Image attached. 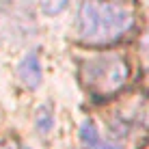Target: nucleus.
Masks as SVG:
<instances>
[{
  "label": "nucleus",
  "instance_id": "7ed1b4c3",
  "mask_svg": "<svg viewBox=\"0 0 149 149\" xmlns=\"http://www.w3.org/2000/svg\"><path fill=\"white\" fill-rule=\"evenodd\" d=\"M37 30V15L30 0H4L0 4V39L24 43Z\"/></svg>",
  "mask_w": 149,
  "mask_h": 149
},
{
  "label": "nucleus",
  "instance_id": "0eeeda50",
  "mask_svg": "<svg viewBox=\"0 0 149 149\" xmlns=\"http://www.w3.org/2000/svg\"><path fill=\"white\" fill-rule=\"evenodd\" d=\"M69 0H39V9L43 15H58L67 9Z\"/></svg>",
  "mask_w": 149,
  "mask_h": 149
},
{
  "label": "nucleus",
  "instance_id": "39448f33",
  "mask_svg": "<svg viewBox=\"0 0 149 149\" xmlns=\"http://www.w3.org/2000/svg\"><path fill=\"white\" fill-rule=\"evenodd\" d=\"M78 138H80V143H82V147H84V149H117L112 143L104 141V138L100 136L95 123L91 121V119H84V121L80 123Z\"/></svg>",
  "mask_w": 149,
  "mask_h": 149
},
{
  "label": "nucleus",
  "instance_id": "f03ea898",
  "mask_svg": "<svg viewBox=\"0 0 149 149\" xmlns=\"http://www.w3.org/2000/svg\"><path fill=\"white\" fill-rule=\"evenodd\" d=\"M130 80V65L121 52H97L80 61V82L97 100L117 95Z\"/></svg>",
  "mask_w": 149,
  "mask_h": 149
},
{
  "label": "nucleus",
  "instance_id": "1a4fd4ad",
  "mask_svg": "<svg viewBox=\"0 0 149 149\" xmlns=\"http://www.w3.org/2000/svg\"><path fill=\"white\" fill-rule=\"evenodd\" d=\"M147 4H149V0H147Z\"/></svg>",
  "mask_w": 149,
  "mask_h": 149
},
{
  "label": "nucleus",
  "instance_id": "423d86ee",
  "mask_svg": "<svg viewBox=\"0 0 149 149\" xmlns=\"http://www.w3.org/2000/svg\"><path fill=\"white\" fill-rule=\"evenodd\" d=\"M35 125H37V130L41 134H48L54 127V112H52L50 104H41L37 108V112H35Z\"/></svg>",
  "mask_w": 149,
  "mask_h": 149
},
{
  "label": "nucleus",
  "instance_id": "20e7f679",
  "mask_svg": "<svg viewBox=\"0 0 149 149\" xmlns=\"http://www.w3.org/2000/svg\"><path fill=\"white\" fill-rule=\"evenodd\" d=\"M19 80L28 86V89H39L41 78H43V69H41V58L37 50H30L28 54H24V58L19 61L17 67Z\"/></svg>",
  "mask_w": 149,
  "mask_h": 149
},
{
  "label": "nucleus",
  "instance_id": "f257e3e1",
  "mask_svg": "<svg viewBox=\"0 0 149 149\" xmlns=\"http://www.w3.org/2000/svg\"><path fill=\"white\" fill-rule=\"evenodd\" d=\"M136 11L127 0H82L76 37L84 45H112L134 30Z\"/></svg>",
  "mask_w": 149,
  "mask_h": 149
},
{
  "label": "nucleus",
  "instance_id": "6e6552de",
  "mask_svg": "<svg viewBox=\"0 0 149 149\" xmlns=\"http://www.w3.org/2000/svg\"><path fill=\"white\" fill-rule=\"evenodd\" d=\"M17 149H28V147H22V145H19V147H17Z\"/></svg>",
  "mask_w": 149,
  "mask_h": 149
}]
</instances>
